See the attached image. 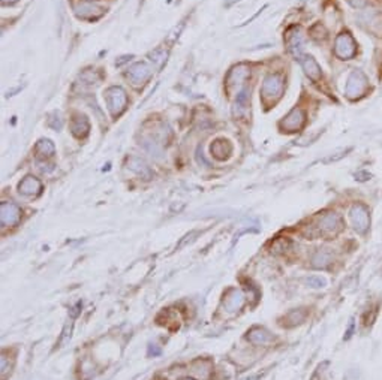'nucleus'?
Masks as SVG:
<instances>
[{
	"mask_svg": "<svg viewBox=\"0 0 382 380\" xmlns=\"http://www.w3.org/2000/svg\"><path fill=\"white\" fill-rule=\"evenodd\" d=\"M231 151H233V147H231L230 141H227V139H217L212 146V154H215V157L219 160L227 159L231 154Z\"/></svg>",
	"mask_w": 382,
	"mask_h": 380,
	"instance_id": "obj_19",
	"label": "nucleus"
},
{
	"mask_svg": "<svg viewBox=\"0 0 382 380\" xmlns=\"http://www.w3.org/2000/svg\"><path fill=\"white\" fill-rule=\"evenodd\" d=\"M333 262V255L330 250H318L312 256V266L318 269H324Z\"/></svg>",
	"mask_w": 382,
	"mask_h": 380,
	"instance_id": "obj_18",
	"label": "nucleus"
},
{
	"mask_svg": "<svg viewBox=\"0 0 382 380\" xmlns=\"http://www.w3.org/2000/svg\"><path fill=\"white\" fill-rule=\"evenodd\" d=\"M21 214H23L21 208L15 202H11V201L2 202V205H0V225L3 228L15 226L21 220Z\"/></svg>",
	"mask_w": 382,
	"mask_h": 380,
	"instance_id": "obj_5",
	"label": "nucleus"
},
{
	"mask_svg": "<svg viewBox=\"0 0 382 380\" xmlns=\"http://www.w3.org/2000/svg\"><path fill=\"white\" fill-rule=\"evenodd\" d=\"M286 44H288L289 52L299 60L300 57L303 56V48H304V34L301 33L300 27H292L288 32Z\"/></svg>",
	"mask_w": 382,
	"mask_h": 380,
	"instance_id": "obj_10",
	"label": "nucleus"
},
{
	"mask_svg": "<svg viewBox=\"0 0 382 380\" xmlns=\"http://www.w3.org/2000/svg\"><path fill=\"white\" fill-rule=\"evenodd\" d=\"M304 120H306L304 111L300 108H296L281 121V128L286 132H296V131L301 129V126L304 124Z\"/></svg>",
	"mask_w": 382,
	"mask_h": 380,
	"instance_id": "obj_11",
	"label": "nucleus"
},
{
	"mask_svg": "<svg viewBox=\"0 0 382 380\" xmlns=\"http://www.w3.org/2000/svg\"><path fill=\"white\" fill-rule=\"evenodd\" d=\"M182 380H195V379H190V377H186V379H182Z\"/></svg>",
	"mask_w": 382,
	"mask_h": 380,
	"instance_id": "obj_31",
	"label": "nucleus"
},
{
	"mask_svg": "<svg viewBox=\"0 0 382 380\" xmlns=\"http://www.w3.org/2000/svg\"><path fill=\"white\" fill-rule=\"evenodd\" d=\"M283 78L281 74H270L261 87V98L266 105H273L282 98Z\"/></svg>",
	"mask_w": 382,
	"mask_h": 380,
	"instance_id": "obj_2",
	"label": "nucleus"
},
{
	"mask_svg": "<svg viewBox=\"0 0 382 380\" xmlns=\"http://www.w3.org/2000/svg\"><path fill=\"white\" fill-rule=\"evenodd\" d=\"M151 74H153V70L146 62H138V63H133L132 66L128 69L126 78L133 85H143V84H146V81H149Z\"/></svg>",
	"mask_w": 382,
	"mask_h": 380,
	"instance_id": "obj_8",
	"label": "nucleus"
},
{
	"mask_svg": "<svg viewBox=\"0 0 382 380\" xmlns=\"http://www.w3.org/2000/svg\"><path fill=\"white\" fill-rule=\"evenodd\" d=\"M245 301H246V298L243 295V292L233 289L227 294V297L223 299V305H225L227 312L233 313V312H238L245 305Z\"/></svg>",
	"mask_w": 382,
	"mask_h": 380,
	"instance_id": "obj_14",
	"label": "nucleus"
},
{
	"mask_svg": "<svg viewBox=\"0 0 382 380\" xmlns=\"http://www.w3.org/2000/svg\"><path fill=\"white\" fill-rule=\"evenodd\" d=\"M75 14L81 18H98L102 12L93 5H81L80 8H75Z\"/></svg>",
	"mask_w": 382,
	"mask_h": 380,
	"instance_id": "obj_23",
	"label": "nucleus"
},
{
	"mask_svg": "<svg viewBox=\"0 0 382 380\" xmlns=\"http://www.w3.org/2000/svg\"><path fill=\"white\" fill-rule=\"evenodd\" d=\"M105 102H107V106H108V111L111 113V116H120L128 105L126 92L121 87H110L105 92Z\"/></svg>",
	"mask_w": 382,
	"mask_h": 380,
	"instance_id": "obj_3",
	"label": "nucleus"
},
{
	"mask_svg": "<svg viewBox=\"0 0 382 380\" xmlns=\"http://www.w3.org/2000/svg\"><path fill=\"white\" fill-rule=\"evenodd\" d=\"M89 129H90V124L87 121V118L81 114L75 116L71 121V131L74 133V136L77 138H84L87 133H89Z\"/></svg>",
	"mask_w": 382,
	"mask_h": 380,
	"instance_id": "obj_17",
	"label": "nucleus"
},
{
	"mask_svg": "<svg viewBox=\"0 0 382 380\" xmlns=\"http://www.w3.org/2000/svg\"><path fill=\"white\" fill-rule=\"evenodd\" d=\"M300 65L303 66L306 75L312 80V81H318L321 78V67L316 63V60L312 56H301L299 59Z\"/></svg>",
	"mask_w": 382,
	"mask_h": 380,
	"instance_id": "obj_15",
	"label": "nucleus"
},
{
	"mask_svg": "<svg viewBox=\"0 0 382 380\" xmlns=\"http://www.w3.org/2000/svg\"><path fill=\"white\" fill-rule=\"evenodd\" d=\"M12 367L14 364L8 363V358L5 356V353L2 355V359H0V368H2V380H6V377L12 373Z\"/></svg>",
	"mask_w": 382,
	"mask_h": 380,
	"instance_id": "obj_25",
	"label": "nucleus"
},
{
	"mask_svg": "<svg viewBox=\"0 0 382 380\" xmlns=\"http://www.w3.org/2000/svg\"><path fill=\"white\" fill-rule=\"evenodd\" d=\"M18 192L24 196H39L42 192V183L33 175H27L23 182L18 184Z\"/></svg>",
	"mask_w": 382,
	"mask_h": 380,
	"instance_id": "obj_12",
	"label": "nucleus"
},
{
	"mask_svg": "<svg viewBox=\"0 0 382 380\" xmlns=\"http://www.w3.org/2000/svg\"><path fill=\"white\" fill-rule=\"evenodd\" d=\"M358 21L370 33L376 36L382 34V15L378 11H366L358 15Z\"/></svg>",
	"mask_w": 382,
	"mask_h": 380,
	"instance_id": "obj_9",
	"label": "nucleus"
},
{
	"mask_svg": "<svg viewBox=\"0 0 382 380\" xmlns=\"http://www.w3.org/2000/svg\"><path fill=\"white\" fill-rule=\"evenodd\" d=\"M348 3L352 5L354 8H357V9H361L367 5V0H348Z\"/></svg>",
	"mask_w": 382,
	"mask_h": 380,
	"instance_id": "obj_27",
	"label": "nucleus"
},
{
	"mask_svg": "<svg viewBox=\"0 0 382 380\" xmlns=\"http://www.w3.org/2000/svg\"><path fill=\"white\" fill-rule=\"evenodd\" d=\"M367 85H369V81H367V77L364 74L361 70H354L346 81V88H345L346 96L349 99H357V98L363 96Z\"/></svg>",
	"mask_w": 382,
	"mask_h": 380,
	"instance_id": "obj_4",
	"label": "nucleus"
},
{
	"mask_svg": "<svg viewBox=\"0 0 382 380\" xmlns=\"http://www.w3.org/2000/svg\"><path fill=\"white\" fill-rule=\"evenodd\" d=\"M248 103H249V88L245 87V88L237 95L235 106H234V114H235V116H241V113L246 111Z\"/></svg>",
	"mask_w": 382,
	"mask_h": 380,
	"instance_id": "obj_21",
	"label": "nucleus"
},
{
	"mask_svg": "<svg viewBox=\"0 0 382 380\" xmlns=\"http://www.w3.org/2000/svg\"><path fill=\"white\" fill-rule=\"evenodd\" d=\"M36 154L38 157H42V159H47L51 157L54 154V144L51 142L50 139H41L38 144H36Z\"/></svg>",
	"mask_w": 382,
	"mask_h": 380,
	"instance_id": "obj_22",
	"label": "nucleus"
},
{
	"mask_svg": "<svg viewBox=\"0 0 382 380\" xmlns=\"http://www.w3.org/2000/svg\"><path fill=\"white\" fill-rule=\"evenodd\" d=\"M351 222H352V226L354 229L360 233H364L369 229V225H370V217H369V210L367 207L363 204H355L352 208H351Z\"/></svg>",
	"mask_w": 382,
	"mask_h": 380,
	"instance_id": "obj_6",
	"label": "nucleus"
},
{
	"mask_svg": "<svg viewBox=\"0 0 382 380\" xmlns=\"http://www.w3.org/2000/svg\"><path fill=\"white\" fill-rule=\"evenodd\" d=\"M161 353V349L159 347H154V345H150L149 346V355H159Z\"/></svg>",
	"mask_w": 382,
	"mask_h": 380,
	"instance_id": "obj_29",
	"label": "nucleus"
},
{
	"mask_svg": "<svg viewBox=\"0 0 382 380\" xmlns=\"http://www.w3.org/2000/svg\"><path fill=\"white\" fill-rule=\"evenodd\" d=\"M80 309H81V302H77V305L71 310V317H72V319L78 316V313H80Z\"/></svg>",
	"mask_w": 382,
	"mask_h": 380,
	"instance_id": "obj_28",
	"label": "nucleus"
},
{
	"mask_svg": "<svg viewBox=\"0 0 382 380\" xmlns=\"http://www.w3.org/2000/svg\"><path fill=\"white\" fill-rule=\"evenodd\" d=\"M128 168L133 171L136 175H140L141 178H144V180H150L151 177H153V172H151V169H150L147 164L143 160V159H140V157H129V160H128Z\"/></svg>",
	"mask_w": 382,
	"mask_h": 380,
	"instance_id": "obj_16",
	"label": "nucleus"
},
{
	"mask_svg": "<svg viewBox=\"0 0 382 380\" xmlns=\"http://www.w3.org/2000/svg\"><path fill=\"white\" fill-rule=\"evenodd\" d=\"M246 340L249 341L250 345H253V346H266V345H270V343L273 341V335H271L266 328L253 327V328L248 332Z\"/></svg>",
	"mask_w": 382,
	"mask_h": 380,
	"instance_id": "obj_13",
	"label": "nucleus"
},
{
	"mask_svg": "<svg viewBox=\"0 0 382 380\" xmlns=\"http://www.w3.org/2000/svg\"><path fill=\"white\" fill-rule=\"evenodd\" d=\"M166 57H168V51L164 47L156 48V50L150 52V60L153 62V65L158 67V69H161V67L165 65Z\"/></svg>",
	"mask_w": 382,
	"mask_h": 380,
	"instance_id": "obj_24",
	"label": "nucleus"
},
{
	"mask_svg": "<svg viewBox=\"0 0 382 380\" xmlns=\"http://www.w3.org/2000/svg\"><path fill=\"white\" fill-rule=\"evenodd\" d=\"M334 52L337 57H340L343 60H348L351 57H354L357 52V47H355L352 36L349 33L339 34L336 39V44H334Z\"/></svg>",
	"mask_w": 382,
	"mask_h": 380,
	"instance_id": "obj_7",
	"label": "nucleus"
},
{
	"mask_svg": "<svg viewBox=\"0 0 382 380\" xmlns=\"http://www.w3.org/2000/svg\"><path fill=\"white\" fill-rule=\"evenodd\" d=\"M306 283H307V286H310V287H314V289H321V287H325V286H327L325 279L318 277V276H310V277H307V279H306Z\"/></svg>",
	"mask_w": 382,
	"mask_h": 380,
	"instance_id": "obj_26",
	"label": "nucleus"
},
{
	"mask_svg": "<svg viewBox=\"0 0 382 380\" xmlns=\"http://www.w3.org/2000/svg\"><path fill=\"white\" fill-rule=\"evenodd\" d=\"M343 223H342V217L336 213H325L318 219V223L315 226V231L310 232L309 237L315 238V237H334L339 232L342 231Z\"/></svg>",
	"mask_w": 382,
	"mask_h": 380,
	"instance_id": "obj_1",
	"label": "nucleus"
},
{
	"mask_svg": "<svg viewBox=\"0 0 382 380\" xmlns=\"http://www.w3.org/2000/svg\"><path fill=\"white\" fill-rule=\"evenodd\" d=\"M307 317V310L304 309H299V310H291L289 313L283 317V327H296L300 325L301 322H304V319Z\"/></svg>",
	"mask_w": 382,
	"mask_h": 380,
	"instance_id": "obj_20",
	"label": "nucleus"
},
{
	"mask_svg": "<svg viewBox=\"0 0 382 380\" xmlns=\"http://www.w3.org/2000/svg\"><path fill=\"white\" fill-rule=\"evenodd\" d=\"M3 3H14V2H17V0H2Z\"/></svg>",
	"mask_w": 382,
	"mask_h": 380,
	"instance_id": "obj_30",
	"label": "nucleus"
}]
</instances>
